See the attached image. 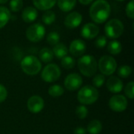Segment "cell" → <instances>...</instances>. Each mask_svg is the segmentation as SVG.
I'll list each match as a JSON object with an SVG mask.
<instances>
[{"mask_svg":"<svg viewBox=\"0 0 134 134\" xmlns=\"http://www.w3.org/2000/svg\"><path fill=\"white\" fill-rule=\"evenodd\" d=\"M100 28L94 23H86L81 29V36L86 39H93L97 36Z\"/></svg>","mask_w":134,"mask_h":134,"instance_id":"12","label":"cell"},{"mask_svg":"<svg viewBox=\"0 0 134 134\" xmlns=\"http://www.w3.org/2000/svg\"><path fill=\"white\" fill-rule=\"evenodd\" d=\"M86 51V43L82 39H74L69 46V52L75 57H80Z\"/></svg>","mask_w":134,"mask_h":134,"instance_id":"14","label":"cell"},{"mask_svg":"<svg viewBox=\"0 0 134 134\" xmlns=\"http://www.w3.org/2000/svg\"><path fill=\"white\" fill-rule=\"evenodd\" d=\"M48 92H49V95L50 96L56 98V97L61 96L64 92V89L63 87H61L59 85H53L49 88Z\"/></svg>","mask_w":134,"mask_h":134,"instance_id":"24","label":"cell"},{"mask_svg":"<svg viewBox=\"0 0 134 134\" xmlns=\"http://www.w3.org/2000/svg\"><path fill=\"white\" fill-rule=\"evenodd\" d=\"M33 4L37 9L40 10H49L57 3V0H32Z\"/></svg>","mask_w":134,"mask_h":134,"instance_id":"17","label":"cell"},{"mask_svg":"<svg viewBox=\"0 0 134 134\" xmlns=\"http://www.w3.org/2000/svg\"><path fill=\"white\" fill-rule=\"evenodd\" d=\"M74 134H86V130L82 126L77 127L74 131Z\"/></svg>","mask_w":134,"mask_h":134,"instance_id":"36","label":"cell"},{"mask_svg":"<svg viewBox=\"0 0 134 134\" xmlns=\"http://www.w3.org/2000/svg\"><path fill=\"white\" fill-rule=\"evenodd\" d=\"M103 126L99 120H92L87 126L86 132L90 134H100L102 131Z\"/></svg>","mask_w":134,"mask_h":134,"instance_id":"21","label":"cell"},{"mask_svg":"<svg viewBox=\"0 0 134 134\" xmlns=\"http://www.w3.org/2000/svg\"><path fill=\"white\" fill-rule=\"evenodd\" d=\"M76 2L77 0H57L59 9L63 12H69L72 10L75 6Z\"/></svg>","mask_w":134,"mask_h":134,"instance_id":"18","label":"cell"},{"mask_svg":"<svg viewBox=\"0 0 134 134\" xmlns=\"http://www.w3.org/2000/svg\"><path fill=\"white\" fill-rule=\"evenodd\" d=\"M105 82V77L102 74L94 75L93 78V85L94 88H100Z\"/></svg>","mask_w":134,"mask_h":134,"instance_id":"31","label":"cell"},{"mask_svg":"<svg viewBox=\"0 0 134 134\" xmlns=\"http://www.w3.org/2000/svg\"><path fill=\"white\" fill-rule=\"evenodd\" d=\"M134 83L133 81H130L129 82L126 88H125V94L126 96L130 98V100H133L134 98Z\"/></svg>","mask_w":134,"mask_h":134,"instance_id":"32","label":"cell"},{"mask_svg":"<svg viewBox=\"0 0 134 134\" xmlns=\"http://www.w3.org/2000/svg\"><path fill=\"white\" fill-rule=\"evenodd\" d=\"M88 109L86 106L84 105H81L76 107L75 110V115L76 116L79 118V119H84L87 117L88 115Z\"/></svg>","mask_w":134,"mask_h":134,"instance_id":"29","label":"cell"},{"mask_svg":"<svg viewBox=\"0 0 134 134\" xmlns=\"http://www.w3.org/2000/svg\"><path fill=\"white\" fill-rule=\"evenodd\" d=\"M78 68L85 77H93L97 71V62L93 55H82L78 60Z\"/></svg>","mask_w":134,"mask_h":134,"instance_id":"2","label":"cell"},{"mask_svg":"<svg viewBox=\"0 0 134 134\" xmlns=\"http://www.w3.org/2000/svg\"><path fill=\"white\" fill-rule=\"evenodd\" d=\"M104 32L106 36L110 39L119 38L124 32L123 23L119 19L113 18L106 23Z\"/></svg>","mask_w":134,"mask_h":134,"instance_id":"5","label":"cell"},{"mask_svg":"<svg viewBox=\"0 0 134 134\" xmlns=\"http://www.w3.org/2000/svg\"><path fill=\"white\" fill-rule=\"evenodd\" d=\"M106 86L108 91L112 93H119L122 92L123 88V84L122 80L115 76H111L108 79Z\"/></svg>","mask_w":134,"mask_h":134,"instance_id":"15","label":"cell"},{"mask_svg":"<svg viewBox=\"0 0 134 134\" xmlns=\"http://www.w3.org/2000/svg\"><path fill=\"white\" fill-rule=\"evenodd\" d=\"M60 35L57 32H49L48 35H47V37H46V40L48 42L49 44L50 45H53L55 46L56 44H57L60 41Z\"/></svg>","mask_w":134,"mask_h":134,"instance_id":"28","label":"cell"},{"mask_svg":"<svg viewBox=\"0 0 134 134\" xmlns=\"http://www.w3.org/2000/svg\"><path fill=\"white\" fill-rule=\"evenodd\" d=\"M56 20V15L55 13L51 10H47L45 12V13L42 15V21L46 25L52 24Z\"/></svg>","mask_w":134,"mask_h":134,"instance_id":"25","label":"cell"},{"mask_svg":"<svg viewBox=\"0 0 134 134\" xmlns=\"http://www.w3.org/2000/svg\"><path fill=\"white\" fill-rule=\"evenodd\" d=\"M7 2H9V0H0V4H5Z\"/></svg>","mask_w":134,"mask_h":134,"instance_id":"38","label":"cell"},{"mask_svg":"<svg viewBox=\"0 0 134 134\" xmlns=\"http://www.w3.org/2000/svg\"><path fill=\"white\" fill-rule=\"evenodd\" d=\"M116 1H119V2H122V1H125V0H116Z\"/></svg>","mask_w":134,"mask_h":134,"instance_id":"39","label":"cell"},{"mask_svg":"<svg viewBox=\"0 0 134 134\" xmlns=\"http://www.w3.org/2000/svg\"><path fill=\"white\" fill-rule=\"evenodd\" d=\"M79 1L82 5L87 6V5H90V3H92L93 0H79Z\"/></svg>","mask_w":134,"mask_h":134,"instance_id":"37","label":"cell"},{"mask_svg":"<svg viewBox=\"0 0 134 134\" xmlns=\"http://www.w3.org/2000/svg\"><path fill=\"white\" fill-rule=\"evenodd\" d=\"M52 51H53V55H55L56 58H57L58 59L59 58L61 59L64 57L67 56L68 53V50L67 47L62 43H58L57 44H56L53 47Z\"/></svg>","mask_w":134,"mask_h":134,"instance_id":"19","label":"cell"},{"mask_svg":"<svg viewBox=\"0 0 134 134\" xmlns=\"http://www.w3.org/2000/svg\"><path fill=\"white\" fill-rule=\"evenodd\" d=\"M45 103L43 99L39 96H31L27 102V107L28 111L33 114H38L42 111L44 108Z\"/></svg>","mask_w":134,"mask_h":134,"instance_id":"11","label":"cell"},{"mask_svg":"<svg viewBox=\"0 0 134 134\" xmlns=\"http://www.w3.org/2000/svg\"><path fill=\"white\" fill-rule=\"evenodd\" d=\"M133 72V69L130 66H122L118 70V75L122 78L129 77Z\"/></svg>","mask_w":134,"mask_h":134,"instance_id":"27","label":"cell"},{"mask_svg":"<svg viewBox=\"0 0 134 134\" xmlns=\"http://www.w3.org/2000/svg\"><path fill=\"white\" fill-rule=\"evenodd\" d=\"M61 75V70L60 67L54 63L48 64L45 66L42 71V79L47 83H53L57 81Z\"/></svg>","mask_w":134,"mask_h":134,"instance_id":"7","label":"cell"},{"mask_svg":"<svg viewBox=\"0 0 134 134\" xmlns=\"http://www.w3.org/2000/svg\"><path fill=\"white\" fill-rule=\"evenodd\" d=\"M75 65V60L71 56L67 55L63 58H61V66L66 70H70L74 68Z\"/></svg>","mask_w":134,"mask_h":134,"instance_id":"26","label":"cell"},{"mask_svg":"<svg viewBox=\"0 0 134 134\" xmlns=\"http://www.w3.org/2000/svg\"><path fill=\"white\" fill-rule=\"evenodd\" d=\"M126 13L130 19L134 18V1L130 0L126 6Z\"/></svg>","mask_w":134,"mask_h":134,"instance_id":"33","label":"cell"},{"mask_svg":"<svg viewBox=\"0 0 134 134\" xmlns=\"http://www.w3.org/2000/svg\"><path fill=\"white\" fill-rule=\"evenodd\" d=\"M22 19L26 23H31L38 17V10L32 6H27L22 11Z\"/></svg>","mask_w":134,"mask_h":134,"instance_id":"16","label":"cell"},{"mask_svg":"<svg viewBox=\"0 0 134 134\" xmlns=\"http://www.w3.org/2000/svg\"><path fill=\"white\" fill-rule=\"evenodd\" d=\"M46 35L45 27L39 24H33L30 25L26 30V37L27 39L33 43H37L41 41Z\"/></svg>","mask_w":134,"mask_h":134,"instance_id":"8","label":"cell"},{"mask_svg":"<svg viewBox=\"0 0 134 134\" xmlns=\"http://www.w3.org/2000/svg\"><path fill=\"white\" fill-rule=\"evenodd\" d=\"M108 106L113 111L115 112H122L124 111L128 106L127 99L126 96L118 94L111 97L108 102Z\"/></svg>","mask_w":134,"mask_h":134,"instance_id":"9","label":"cell"},{"mask_svg":"<svg viewBox=\"0 0 134 134\" xmlns=\"http://www.w3.org/2000/svg\"><path fill=\"white\" fill-rule=\"evenodd\" d=\"M38 57L40 58V60L45 63H48L50 62L53 58V51L50 48L48 47H44L42 48L38 54Z\"/></svg>","mask_w":134,"mask_h":134,"instance_id":"22","label":"cell"},{"mask_svg":"<svg viewBox=\"0 0 134 134\" xmlns=\"http://www.w3.org/2000/svg\"><path fill=\"white\" fill-rule=\"evenodd\" d=\"M7 96H8V92L6 88H5V86L0 84V103L6 100Z\"/></svg>","mask_w":134,"mask_h":134,"instance_id":"35","label":"cell"},{"mask_svg":"<svg viewBox=\"0 0 134 134\" xmlns=\"http://www.w3.org/2000/svg\"><path fill=\"white\" fill-rule=\"evenodd\" d=\"M111 6L106 0H96L90 8V17L97 24L105 22L111 14Z\"/></svg>","mask_w":134,"mask_h":134,"instance_id":"1","label":"cell"},{"mask_svg":"<svg viewBox=\"0 0 134 134\" xmlns=\"http://www.w3.org/2000/svg\"><path fill=\"white\" fill-rule=\"evenodd\" d=\"M94 44L98 48H104L108 44L107 37L104 36H100L97 37V39L95 40Z\"/></svg>","mask_w":134,"mask_h":134,"instance_id":"34","label":"cell"},{"mask_svg":"<svg viewBox=\"0 0 134 134\" xmlns=\"http://www.w3.org/2000/svg\"><path fill=\"white\" fill-rule=\"evenodd\" d=\"M64 84L67 90L76 91L82 85V78L76 73H70L65 77Z\"/></svg>","mask_w":134,"mask_h":134,"instance_id":"10","label":"cell"},{"mask_svg":"<svg viewBox=\"0 0 134 134\" xmlns=\"http://www.w3.org/2000/svg\"><path fill=\"white\" fill-rule=\"evenodd\" d=\"M97 66L102 75L110 76L112 75L117 69V62L111 56L104 55L100 58Z\"/></svg>","mask_w":134,"mask_h":134,"instance_id":"6","label":"cell"},{"mask_svg":"<svg viewBox=\"0 0 134 134\" xmlns=\"http://www.w3.org/2000/svg\"><path fill=\"white\" fill-rule=\"evenodd\" d=\"M82 21V16L79 12H71L64 19V25L70 29L79 27Z\"/></svg>","mask_w":134,"mask_h":134,"instance_id":"13","label":"cell"},{"mask_svg":"<svg viewBox=\"0 0 134 134\" xmlns=\"http://www.w3.org/2000/svg\"><path fill=\"white\" fill-rule=\"evenodd\" d=\"M23 7V0H10L9 8L13 12H19Z\"/></svg>","mask_w":134,"mask_h":134,"instance_id":"30","label":"cell"},{"mask_svg":"<svg viewBox=\"0 0 134 134\" xmlns=\"http://www.w3.org/2000/svg\"><path fill=\"white\" fill-rule=\"evenodd\" d=\"M107 48L110 54L115 55V54H119L121 53V51L122 50V46L119 41L115 39V40H111L108 43Z\"/></svg>","mask_w":134,"mask_h":134,"instance_id":"23","label":"cell"},{"mask_svg":"<svg viewBox=\"0 0 134 134\" xmlns=\"http://www.w3.org/2000/svg\"><path fill=\"white\" fill-rule=\"evenodd\" d=\"M20 67L23 72L26 74L34 76L40 72L42 69V64L40 60L35 56L27 55L22 59L20 62Z\"/></svg>","mask_w":134,"mask_h":134,"instance_id":"4","label":"cell"},{"mask_svg":"<svg viewBox=\"0 0 134 134\" xmlns=\"http://www.w3.org/2000/svg\"><path fill=\"white\" fill-rule=\"evenodd\" d=\"M11 17L10 11L5 6H0V28H4L9 22Z\"/></svg>","mask_w":134,"mask_h":134,"instance_id":"20","label":"cell"},{"mask_svg":"<svg viewBox=\"0 0 134 134\" xmlns=\"http://www.w3.org/2000/svg\"><path fill=\"white\" fill-rule=\"evenodd\" d=\"M99 98L98 90L91 85H85L78 92L77 99L82 105H90L97 102Z\"/></svg>","mask_w":134,"mask_h":134,"instance_id":"3","label":"cell"}]
</instances>
